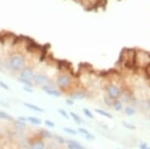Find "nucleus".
<instances>
[{"instance_id": "1", "label": "nucleus", "mask_w": 150, "mask_h": 149, "mask_svg": "<svg viewBox=\"0 0 150 149\" xmlns=\"http://www.w3.org/2000/svg\"><path fill=\"white\" fill-rule=\"evenodd\" d=\"M120 61L124 63L126 68L134 69L135 68V50L125 48L121 52Z\"/></svg>"}, {"instance_id": "2", "label": "nucleus", "mask_w": 150, "mask_h": 149, "mask_svg": "<svg viewBox=\"0 0 150 149\" xmlns=\"http://www.w3.org/2000/svg\"><path fill=\"white\" fill-rule=\"evenodd\" d=\"M150 64V53L143 50H135V68L145 69Z\"/></svg>"}, {"instance_id": "3", "label": "nucleus", "mask_w": 150, "mask_h": 149, "mask_svg": "<svg viewBox=\"0 0 150 149\" xmlns=\"http://www.w3.org/2000/svg\"><path fill=\"white\" fill-rule=\"evenodd\" d=\"M9 67L15 72H20L25 67V58L22 54L15 53L9 59Z\"/></svg>"}, {"instance_id": "4", "label": "nucleus", "mask_w": 150, "mask_h": 149, "mask_svg": "<svg viewBox=\"0 0 150 149\" xmlns=\"http://www.w3.org/2000/svg\"><path fill=\"white\" fill-rule=\"evenodd\" d=\"M56 84L59 88L61 89H67L69 88L71 85L73 84L72 77L70 75H61L59 76L56 80Z\"/></svg>"}, {"instance_id": "5", "label": "nucleus", "mask_w": 150, "mask_h": 149, "mask_svg": "<svg viewBox=\"0 0 150 149\" xmlns=\"http://www.w3.org/2000/svg\"><path fill=\"white\" fill-rule=\"evenodd\" d=\"M106 91L108 96L113 100L119 99L121 97V94L123 90L121 89V88H119L118 85H116L114 83H110L109 85L106 86Z\"/></svg>"}, {"instance_id": "6", "label": "nucleus", "mask_w": 150, "mask_h": 149, "mask_svg": "<svg viewBox=\"0 0 150 149\" xmlns=\"http://www.w3.org/2000/svg\"><path fill=\"white\" fill-rule=\"evenodd\" d=\"M33 83H35L36 85H52V81H50V78L48 76L46 75H43V74H36L33 76Z\"/></svg>"}, {"instance_id": "7", "label": "nucleus", "mask_w": 150, "mask_h": 149, "mask_svg": "<svg viewBox=\"0 0 150 149\" xmlns=\"http://www.w3.org/2000/svg\"><path fill=\"white\" fill-rule=\"evenodd\" d=\"M78 1L80 2V4L86 11L95 9L96 7H98V3H99V0H78Z\"/></svg>"}, {"instance_id": "8", "label": "nucleus", "mask_w": 150, "mask_h": 149, "mask_svg": "<svg viewBox=\"0 0 150 149\" xmlns=\"http://www.w3.org/2000/svg\"><path fill=\"white\" fill-rule=\"evenodd\" d=\"M33 76H35V73H33V69L30 68V67H24V68L20 71V78H27V80L32 81Z\"/></svg>"}, {"instance_id": "9", "label": "nucleus", "mask_w": 150, "mask_h": 149, "mask_svg": "<svg viewBox=\"0 0 150 149\" xmlns=\"http://www.w3.org/2000/svg\"><path fill=\"white\" fill-rule=\"evenodd\" d=\"M65 143H67V147L69 149H86L80 142L76 141V140L67 139L65 140Z\"/></svg>"}, {"instance_id": "10", "label": "nucleus", "mask_w": 150, "mask_h": 149, "mask_svg": "<svg viewBox=\"0 0 150 149\" xmlns=\"http://www.w3.org/2000/svg\"><path fill=\"white\" fill-rule=\"evenodd\" d=\"M86 97V93L83 90L74 91L70 94V98L73 100H81V99H84Z\"/></svg>"}, {"instance_id": "11", "label": "nucleus", "mask_w": 150, "mask_h": 149, "mask_svg": "<svg viewBox=\"0 0 150 149\" xmlns=\"http://www.w3.org/2000/svg\"><path fill=\"white\" fill-rule=\"evenodd\" d=\"M30 149H44L45 142L42 139H38V140H35V141L30 143Z\"/></svg>"}, {"instance_id": "12", "label": "nucleus", "mask_w": 150, "mask_h": 149, "mask_svg": "<svg viewBox=\"0 0 150 149\" xmlns=\"http://www.w3.org/2000/svg\"><path fill=\"white\" fill-rule=\"evenodd\" d=\"M23 105L25 106V107L30 109V110L33 111H35V112H39V113H42V112H44V110L40 107H38V106L36 105H33V104H30V103H28V102H23Z\"/></svg>"}, {"instance_id": "13", "label": "nucleus", "mask_w": 150, "mask_h": 149, "mask_svg": "<svg viewBox=\"0 0 150 149\" xmlns=\"http://www.w3.org/2000/svg\"><path fill=\"white\" fill-rule=\"evenodd\" d=\"M113 107H114V109L117 112H120L123 110L124 106H123V101H121L120 99H116L113 101Z\"/></svg>"}, {"instance_id": "14", "label": "nucleus", "mask_w": 150, "mask_h": 149, "mask_svg": "<svg viewBox=\"0 0 150 149\" xmlns=\"http://www.w3.org/2000/svg\"><path fill=\"white\" fill-rule=\"evenodd\" d=\"M69 115H70V117L72 118V119L75 121V122L77 123V124H83V123H84V121L81 119V118L79 116L78 114L74 113V112H70Z\"/></svg>"}, {"instance_id": "15", "label": "nucleus", "mask_w": 150, "mask_h": 149, "mask_svg": "<svg viewBox=\"0 0 150 149\" xmlns=\"http://www.w3.org/2000/svg\"><path fill=\"white\" fill-rule=\"evenodd\" d=\"M13 122H14V126H16L17 130L22 131L23 129H25V128L27 126V124H26V123H25V122H21V121H19V120H18V121H15V120H14Z\"/></svg>"}, {"instance_id": "16", "label": "nucleus", "mask_w": 150, "mask_h": 149, "mask_svg": "<svg viewBox=\"0 0 150 149\" xmlns=\"http://www.w3.org/2000/svg\"><path fill=\"white\" fill-rule=\"evenodd\" d=\"M26 121L32 124H35V125H40L41 124V120L35 117H26Z\"/></svg>"}, {"instance_id": "17", "label": "nucleus", "mask_w": 150, "mask_h": 149, "mask_svg": "<svg viewBox=\"0 0 150 149\" xmlns=\"http://www.w3.org/2000/svg\"><path fill=\"white\" fill-rule=\"evenodd\" d=\"M40 137H42V138H52L53 134L47 130H41L40 131Z\"/></svg>"}, {"instance_id": "18", "label": "nucleus", "mask_w": 150, "mask_h": 149, "mask_svg": "<svg viewBox=\"0 0 150 149\" xmlns=\"http://www.w3.org/2000/svg\"><path fill=\"white\" fill-rule=\"evenodd\" d=\"M18 81L20 83H22L23 84H25V86H29V88H33V81H30V80H27V78H19Z\"/></svg>"}, {"instance_id": "19", "label": "nucleus", "mask_w": 150, "mask_h": 149, "mask_svg": "<svg viewBox=\"0 0 150 149\" xmlns=\"http://www.w3.org/2000/svg\"><path fill=\"white\" fill-rule=\"evenodd\" d=\"M95 112H96V113H98V114H100L101 116L108 118V119H112V118H113V116H112L111 114L108 113V112L102 110V109H95Z\"/></svg>"}, {"instance_id": "20", "label": "nucleus", "mask_w": 150, "mask_h": 149, "mask_svg": "<svg viewBox=\"0 0 150 149\" xmlns=\"http://www.w3.org/2000/svg\"><path fill=\"white\" fill-rule=\"evenodd\" d=\"M45 93H47L48 95H51V96H55V97L61 96V95H62L61 91H59V90H57V89H55V88L50 89V90L46 91Z\"/></svg>"}, {"instance_id": "21", "label": "nucleus", "mask_w": 150, "mask_h": 149, "mask_svg": "<svg viewBox=\"0 0 150 149\" xmlns=\"http://www.w3.org/2000/svg\"><path fill=\"white\" fill-rule=\"evenodd\" d=\"M125 113L128 115V116H134V115L137 113V111H135V109L134 107H132V106H128V107H126V109H125Z\"/></svg>"}, {"instance_id": "22", "label": "nucleus", "mask_w": 150, "mask_h": 149, "mask_svg": "<svg viewBox=\"0 0 150 149\" xmlns=\"http://www.w3.org/2000/svg\"><path fill=\"white\" fill-rule=\"evenodd\" d=\"M0 119H3L6 121H14V118L12 116H10L9 114L5 113V112L0 111Z\"/></svg>"}, {"instance_id": "23", "label": "nucleus", "mask_w": 150, "mask_h": 149, "mask_svg": "<svg viewBox=\"0 0 150 149\" xmlns=\"http://www.w3.org/2000/svg\"><path fill=\"white\" fill-rule=\"evenodd\" d=\"M63 131H65V133H69V134H73V136H76V134L78 133L77 131L73 130V129H71V128H64Z\"/></svg>"}, {"instance_id": "24", "label": "nucleus", "mask_w": 150, "mask_h": 149, "mask_svg": "<svg viewBox=\"0 0 150 149\" xmlns=\"http://www.w3.org/2000/svg\"><path fill=\"white\" fill-rule=\"evenodd\" d=\"M83 114L86 115V117L90 118V119H93V118H94V116H93V114L91 113V111H89L88 109L83 108Z\"/></svg>"}, {"instance_id": "25", "label": "nucleus", "mask_w": 150, "mask_h": 149, "mask_svg": "<svg viewBox=\"0 0 150 149\" xmlns=\"http://www.w3.org/2000/svg\"><path fill=\"white\" fill-rule=\"evenodd\" d=\"M58 113L61 114L62 116H63L64 118H66V119H70V115L68 114L65 110H63V109H58Z\"/></svg>"}, {"instance_id": "26", "label": "nucleus", "mask_w": 150, "mask_h": 149, "mask_svg": "<svg viewBox=\"0 0 150 149\" xmlns=\"http://www.w3.org/2000/svg\"><path fill=\"white\" fill-rule=\"evenodd\" d=\"M123 126L126 129H128V130H135V126L132 125V124H128L127 122H124L123 123Z\"/></svg>"}, {"instance_id": "27", "label": "nucleus", "mask_w": 150, "mask_h": 149, "mask_svg": "<svg viewBox=\"0 0 150 149\" xmlns=\"http://www.w3.org/2000/svg\"><path fill=\"white\" fill-rule=\"evenodd\" d=\"M54 136V138L57 140V142L59 144H63V143H65V139L63 138V136Z\"/></svg>"}, {"instance_id": "28", "label": "nucleus", "mask_w": 150, "mask_h": 149, "mask_svg": "<svg viewBox=\"0 0 150 149\" xmlns=\"http://www.w3.org/2000/svg\"><path fill=\"white\" fill-rule=\"evenodd\" d=\"M78 133L83 134V136H86V134L89 133V131H87V130H86V129H83V128H79L78 129Z\"/></svg>"}, {"instance_id": "29", "label": "nucleus", "mask_w": 150, "mask_h": 149, "mask_svg": "<svg viewBox=\"0 0 150 149\" xmlns=\"http://www.w3.org/2000/svg\"><path fill=\"white\" fill-rule=\"evenodd\" d=\"M138 147H139V149H150V146H148L146 142H140Z\"/></svg>"}, {"instance_id": "30", "label": "nucleus", "mask_w": 150, "mask_h": 149, "mask_svg": "<svg viewBox=\"0 0 150 149\" xmlns=\"http://www.w3.org/2000/svg\"><path fill=\"white\" fill-rule=\"evenodd\" d=\"M44 124H45V126H49V128H54V126H55V124L53 122H51V121H49V120L44 121Z\"/></svg>"}, {"instance_id": "31", "label": "nucleus", "mask_w": 150, "mask_h": 149, "mask_svg": "<svg viewBox=\"0 0 150 149\" xmlns=\"http://www.w3.org/2000/svg\"><path fill=\"white\" fill-rule=\"evenodd\" d=\"M0 88H4L5 90H9V86H8L5 83H3V81H0Z\"/></svg>"}, {"instance_id": "32", "label": "nucleus", "mask_w": 150, "mask_h": 149, "mask_svg": "<svg viewBox=\"0 0 150 149\" xmlns=\"http://www.w3.org/2000/svg\"><path fill=\"white\" fill-rule=\"evenodd\" d=\"M84 137L87 139V140H94L95 139V136H93V134H91V133H88V134H86V136H84Z\"/></svg>"}, {"instance_id": "33", "label": "nucleus", "mask_w": 150, "mask_h": 149, "mask_svg": "<svg viewBox=\"0 0 150 149\" xmlns=\"http://www.w3.org/2000/svg\"><path fill=\"white\" fill-rule=\"evenodd\" d=\"M66 104L67 105H69V106H73L74 104H75V101H74L73 99H71V98H68V99H66Z\"/></svg>"}, {"instance_id": "34", "label": "nucleus", "mask_w": 150, "mask_h": 149, "mask_svg": "<svg viewBox=\"0 0 150 149\" xmlns=\"http://www.w3.org/2000/svg\"><path fill=\"white\" fill-rule=\"evenodd\" d=\"M24 90L27 91V92H30V93H32V92H33L32 88H29V86H24Z\"/></svg>"}, {"instance_id": "35", "label": "nucleus", "mask_w": 150, "mask_h": 149, "mask_svg": "<svg viewBox=\"0 0 150 149\" xmlns=\"http://www.w3.org/2000/svg\"><path fill=\"white\" fill-rule=\"evenodd\" d=\"M0 104H1L2 106H4V107H7L9 108V104L6 103V102H3V101H0Z\"/></svg>"}, {"instance_id": "36", "label": "nucleus", "mask_w": 150, "mask_h": 149, "mask_svg": "<svg viewBox=\"0 0 150 149\" xmlns=\"http://www.w3.org/2000/svg\"><path fill=\"white\" fill-rule=\"evenodd\" d=\"M1 65H2V62H1V59H0V71H1Z\"/></svg>"}, {"instance_id": "37", "label": "nucleus", "mask_w": 150, "mask_h": 149, "mask_svg": "<svg viewBox=\"0 0 150 149\" xmlns=\"http://www.w3.org/2000/svg\"><path fill=\"white\" fill-rule=\"evenodd\" d=\"M117 149H123V148H117Z\"/></svg>"}, {"instance_id": "38", "label": "nucleus", "mask_w": 150, "mask_h": 149, "mask_svg": "<svg viewBox=\"0 0 150 149\" xmlns=\"http://www.w3.org/2000/svg\"><path fill=\"white\" fill-rule=\"evenodd\" d=\"M0 134H1V131H0Z\"/></svg>"}, {"instance_id": "39", "label": "nucleus", "mask_w": 150, "mask_h": 149, "mask_svg": "<svg viewBox=\"0 0 150 149\" xmlns=\"http://www.w3.org/2000/svg\"><path fill=\"white\" fill-rule=\"evenodd\" d=\"M76 1H78V0H76Z\"/></svg>"}]
</instances>
